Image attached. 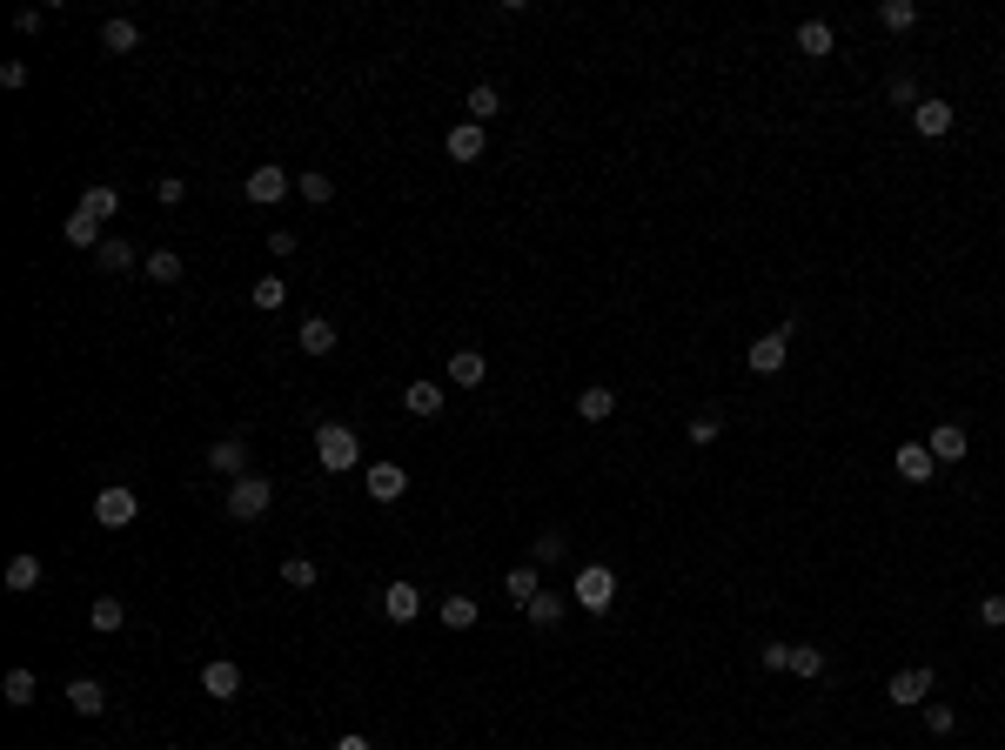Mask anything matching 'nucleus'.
<instances>
[{
  "label": "nucleus",
  "mask_w": 1005,
  "mask_h": 750,
  "mask_svg": "<svg viewBox=\"0 0 1005 750\" xmlns=\"http://www.w3.org/2000/svg\"><path fill=\"white\" fill-rule=\"evenodd\" d=\"M268 503H275V483H268V476H255V469L228 483V516H235V523H255V516H268Z\"/></svg>",
  "instance_id": "nucleus-1"
},
{
  "label": "nucleus",
  "mask_w": 1005,
  "mask_h": 750,
  "mask_svg": "<svg viewBox=\"0 0 1005 750\" xmlns=\"http://www.w3.org/2000/svg\"><path fill=\"white\" fill-rule=\"evenodd\" d=\"M41 21H47L41 7H21V14H14V27H21V34H41Z\"/></svg>",
  "instance_id": "nucleus-47"
},
{
  "label": "nucleus",
  "mask_w": 1005,
  "mask_h": 750,
  "mask_svg": "<svg viewBox=\"0 0 1005 750\" xmlns=\"http://www.w3.org/2000/svg\"><path fill=\"white\" fill-rule=\"evenodd\" d=\"M898 476L905 483H932V449L925 442H898Z\"/></svg>",
  "instance_id": "nucleus-22"
},
{
  "label": "nucleus",
  "mask_w": 1005,
  "mask_h": 750,
  "mask_svg": "<svg viewBox=\"0 0 1005 750\" xmlns=\"http://www.w3.org/2000/svg\"><path fill=\"white\" fill-rule=\"evenodd\" d=\"M912 128L925 134V141H938V134H952V101H938V94H925L912 108Z\"/></svg>",
  "instance_id": "nucleus-12"
},
{
  "label": "nucleus",
  "mask_w": 1005,
  "mask_h": 750,
  "mask_svg": "<svg viewBox=\"0 0 1005 750\" xmlns=\"http://www.w3.org/2000/svg\"><path fill=\"white\" fill-rule=\"evenodd\" d=\"M7 590H14V596L41 590V556H14V563H7Z\"/></svg>",
  "instance_id": "nucleus-28"
},
{
  "label": "nucleus",
  "mask_w": 1005,
  "mask_h": 750,
  "mask_svg": "<svg viewBox=\"0 0 1005 750\" xmlns=\"http://www.w3.org/2000/svg\"><path fill=\"white\" fill-rule=\"evenodd\" d=\"M295 342H302V355H329L335 342H342V329H335L329 315H309V322L295 329Z\"/></svg>",
  "instance_id": "nucleus-14"
},
{
  "label": "nucleus",
  "mask_w": 1005,
  "mask_h": 750,
  "mask_svg": "<svg viewBox=\"0 0 1005 750\" xmlns=\"http://www.w3.org/2000/svg\"><path fill=\"white\" fill-rule=\"evenodd\" d=\"M74 208H88V215H94V221H108V215H114V208H121V195H114V188H108V181H94V188H88V195H81V201H74Z\"/></svg>",
  "instance_id": "nucleus-36"
},
{
  "label": "nucleus",
  "mask_w": 1005,
  "mask_h": 750,
  "mask_svg": "<svg viewBox=\"0 0 1005 750\" xmlns=\"http://www.w3.org/2000/svg\"><path fill=\"white\" fill-rule=\"evenodd\" d=\"M155 195H161V201H168V208H175V201H181V195H188V181H181V175H168V181H161V188H155Z\"/></svg>",
  "instance_id": "nucleus-48"
},
{
  "label": "nucleus",
  "mask_w": 1005,
  "mask_h": 750,
  "mask_svg": "<svg viewBox=\"0 0 1005 750\" xmlns=\"http://www.w3.org/2000/svg\"><path fill=\"white\" fill-rule=\"evenodd\" d=\"M382 617L389 623H416L423 617V590H416V583H382Z\"/></svg>",
  "instance_id": "nucleus-9"
},
{
  "label": "nucleus",
  "mask_w": 1005,
  "mask_h": 750,
  "mask_svg": "<svg viewBox=\"0 0 1005 750\" xmlns=\"http://www.w3.org/2000/svg\"><path fill=\"white\" fill-rule=\"evenodd\" d=\"M67 710H74V717H101V710H108V690L94 684V677H74V684H67Z\"/></svg>",
  "instance_id": "nucleus-17"
},
{
  "label": "nucleus",
  "mask_w": 1005,
  "mask_h": 750,
  "mask_svg": "<svg viewBox=\"0 0 1005 750\" xmlns=\"http://www.w3.org/2000/svg\"><path fill=\"white\" fill-rule=\"evenodd\" d=\"M315 576L322 570H315L309 556H289V563H282V583H289V590H315Z\"/></svg>",
  "instance_id": "nucleus-39"
},
{
  "label": "nucleus",
  "mask_w": 1005,
  "mask_h": 750,
  "mask_svg": "<svg viewBox=\"0 0 1005 750\" xmlns=\"http://www.w3.org/2000/svg\"><path fill=\"white\" fill-rule=\"evenodd\" d=\"M932 663H905V670H892V684H885V697H892L898 710H912V704H925L932 697Z\"/></svg>",
  "instance_id": "nucleus-5"
},
{
  "label": "nucleus",
  "mask_w": 1005,
  "mask_h": 750,
  "mask_svg": "<svg viewBox=\"0 0 1005 750\" xmlns=\"http://www.w3.org/2000/svg\"><path fill=\"white\" fill-rule=\"evenodd\" d=\"M610 409H617V396H610L603 382H590V389H577V416H583V422H610Z\"/></svg>",
  "instance_id": "nucleus-25"
},
{
  "label": "nucleus",
  "mask_w": 1005,
  "mask_h": 750,
  "mask_svg": "<svg viewBox=\"0 0 1005 750\" xmlns=\"http://www.w3.org/2000/svg\"><path fill=\"white\" fill-rule=\"evenodd\" d=\"M141 268H148V282H161V288L181 282V255H175V248H148V262H141Z\"/></svg>",
  "instance_id": "nucleus-32"
},
{
  "label": "nucleus",
  "mask_w": 1005,
  "mask_h": 750,
  "mask_svg": "<svg viewBox=\"0 0 1005 750\" xmlns=\"http://www.w3.org/2000/svg\"><path fill=\"white\" fill-rule=\"evenodd\" d=\"M121 623H128V603H121V596H94V603H88V630H101V637H114Z\"/></svg>",
  "instance_id": "nucleus-19"
},
{
  "label": "nucleus",
  "mask_w": 1005,
  "mask_h": 750,
  "mask_svg": "<svg viewBox=\"0 0 1005 750\" xmlns=\"http://www.w3.org/2000/svg\"><path fill=\"white\" fill-rule=\"evenodd\" d=\"M208 469H215V476H228V483H235V476H248V442H242V436H222L215 449H208Z\"/></svg>",
  "instance_id": "nucleus-11"
},
{
  "label": "nucleus",
  "mask_w": 1005,
  "mask_h": 750,
  "mask_svg": "<svg viewBox=\"0 0 1005 750\" xmlns=\"http://www.w3.org/2000/svg\"><path fill=\"white\" fill-rule=\"evenodd\" d=\"M289 302V282L282 275H255V309H282Z\"/></svg>",
  "instance_id": "nucleus-38"
},
{
  "label": "nucleus",
  "mask_w": 1005,
  "mask_h": 750,
  "mask_svg": "<svg viewBox=\"0 0 1005 750\" xmlns=\"http://www.w3.org/2000/svg\"><path fill=\"white\" fill-rule=\"evenodd\" d=\"M925 730H932V737H952V730H959V710L952 704H925Z\"/></svg>",
  "instance_id": "nucleus-40"
},
{
  "label": "nucleus",
  "mask_w": 1005,
  "mask_h": 750,
  "mask_svg": "<svg viewBox=\"0 0 1005 750\" xmlns=\"http://www.w3.org/2000/svg\"><path fill=\"white\" fill-rule=\"evenodd\" d=\"M684 436H691L697 449H711V442L724 436V422H717V416H691V429H684Z\"/></svg>",
  "instance_id": "nucleus-42"
},
{
  "label": "nucleus",
  "mask_w": 1005,
  "mask_h": 750,
  "mask_svg": "<svg viewBox=\"0 0 1005 750\" xmlns=\"http://www.w3.org/2000/svg\"><path fill=\"white\" fill-rule=\"evenodd\" d=\"M101 228H108V221H94L88 208H74V215L61 221V242L67 248H101Z\"/></svg>",
  "instance_id": "nucleus-16"
},
{
  "label": "nucleus",
  "mask_w": 1005,
  "mask_h": 750,
  "mask_svg": "<svg viewBox=\"0 0 1005 750\" xmlns=\"http://www.w3.org/2000/svg\"><path fill=\"white\" fill-rule=\"evenodd\" d=\"M295 195L309 201V208H322V201H335V181L322 175V168H309V175H295Z\"/></svg>",
  "instance_id": "nucleus-34"
},
{
  "label": "nucleus",
  "mask_w": 1005,
  "mask_h": 750,
  "mask_svg": "<svg viewBox=\"0 0 1005 750\" xmlns=\"http://www.w3.org/2000/svg\"><path fill=\"white\" fill-rule=\"evenodd\" d=\"M0 697H7L14 710H27L34 697H41V684H34V670H7V677H0Z\"/></svg>",
  "instance_id": "nucleus-26"
},
{
  "label": "nucleus",
  "mask_w": 1005,
  "mask_h": 750,
  "mask_svg": "<svg viewBox=\"0 0 1005 750\" xmlns=\"http://www.w3.org/2000/svg\"><path fill=\"white\" fill-rule=\"evenodd\" d=\"M570 603H577V610H590V617H597V610H610V603H617V576L603 570V563H583V570H577V596H570Z\"/></svg>",
  "instance_id": "nucleus-4"
},
{
  "label": "nucleus",
  "mask_w": 1005,
  "mask_h": 750,
  "mask_svg": "<svg viewBox=\"0 0 1005 750\" xmlns=\"http://www.w3.org/2000/svg\"><path fill=\"white\" fill-rule=\"evenodd\" d=\"M402 409H409V416H443V389H436V382H423V375H416V382L402 389Z\"/></svg>",
  "instance_id": "nucleus-21"
},
{
  "label": "nucleus",
  "mask_w": 1005,
  "mask_h": 750,
  "mask_svg": "<svg viewBox=\"0 0 1005 750\" xmlns=\"http://www.w3.org/2000/svg\"><path fill=\"white\" fill-rule=\"evenodd\" d=\"M242 188H248V201H255V208H275V201L295 188V175L282 168V161H255V175H248Z\"/></svg>",
  "instance_id": "nucleus-6"
},
{
  "label": "nucleus",
  "mask_w": 1005,
  "mask_h": 750,
  "mask_svg": "<svg viewBox=\"0 0 1005 750\" xmlns=\"http://www.w3.org/2000/svg\"><path fill=\"white\" fill-rule=\"evenodd\" d=\"M885 94H892V108H918V101H925L912 74H892V88H885Z\"/></svg>",
  "instance_id": "nucleus-41"
},
{
  "label": "nucleus",
  "mask_w": 1005,
  "mask_h": 750,
  "mask_svg": "<svg viewBox=\"0 0 1005 750\" xmlns=\"http://www.w3.org/2000/svg\"><path fill=\"white\" fill-rule=\"evenodd\" d=\"M496 114H503V94H496L490 81H476V88H469V121L483 128V121H496Z\"/></svg>",
  "instance_id": "nucleus-30"
},
{
  "label": "nucleus",
  "mask_w": 1005,
  "mask_h": 750,
  "mask_svg": "<svg viewBox=\"0 0 1005 750\" xmlns=\"http://www.w3.org/2000/svg\"><path fill=\"white\" fill-rule=\"evenodd\" d=\"M168 750H175V744H168Z\"/></svg>",
  "instance_id": "nucleus-50"
},
{
  "label": "nucleus",
  "mask_w": 1005,
  "mask_h": 750,
  "mask_svg": "<svg viewBox=\"0 0 1005 750\" xmlns=\"http://www.w3.org/2000/svg\"><path fill=\"white\" fill-rule=\"evenodd\" d=\"M758 663H764V670H791V643H764Z\"/></svg>",
  "instance_id": "nucleus-43"
},
{
  "label": "nucleus",
  "mask_w": 1005,
  "mask_h": 750,
  "mask_svg": "<svg viewBox=\"0 0 1005 750\" xmlns=\"http://www.w3.org/2000/svg\"><path fill=\"white\" fill-rule=\"evenodd\" d=\"M744 362H751V375H778L784 362H791V322H778V329H771V335H758V342H751V355H744Z\"/></svg>",
  "instance_id": "nucleus-7"
},
{
  "label": "nucleus",
  "mask_w": 1005,
  "mask_h": 750,
  "mask_svg": "<svg viewBox=\"0 0 1005 750\" xmlns=\"http://www.w3.org/2000/svg\"><path fill=\"white\" fill-rule=\"evenodd\" d=\"M563 556H570V543H563V530H543V536H536V543H530V563H536V570H550V563H563Z\"/></svg>",
  "instance_id": "nucleus-33"
},
{
  "label": "nucleus",
  "mask_w": 1005,
  "mask_h": 750,
  "mask_svg": "<svg viewBox=\"0 0 1005 750\" xmlns=\"http://www.w3.org/2000/svg\"><path fill=\"white\" fill-rule=\"evenodd\" d=\"M503 590H510V603L523 610V603L543 590V570H536V563H516V570H503Z\"/></svg>",
  "instance_id": "nucleus-24"
},
{
  "label": "nucleus",
  "mask_w": 1005,
  "mask_h": 750,
  "mask_svg": "<svg viewBox=\"0 0 1005 750\" xmlns=\"http://www.w3.org/2000/svg\"><path fill=\"white\" fill-rule=\"evenodd\" d=\"M315 456H322V469H356V456H362V442H356V429H342V422H322L315 429Z\"/></svg>",
  "instance_id": "nucleus-2"
},
{
  "label": "nucleus",
  "mask_w": 1005,
  "mask_h": 750,
  "mask_svg": "<svg viewBox=\"0 0 1005 750\" xmlns=\"http://www.w3.org/2000/svg\"><path fill=\"white\" fill-rule=\"evenodd\" d=\"M831 47H838L831 21H804V27H798V54H804V61H825Z\"/></svg>",
  "instance_id": "nucleus-23"
},
{
  "label": "nucleus",
  "mask_w": 1005,
  "mask_h": 750,
  "mask_svg": "<svg viewBox=\"0 0 1005 750\" xmlns=\"http://www.w3.org/2000/svg\"><path fill=\"white\" fill-rule=\"evenodd\" d=\"M476 617H483V610H476V596H463V590L443 596V623H449V630H476Z\"/></svg>",
  "instance_id": "nucleus-31"
},
{
  "label": "nucleus",
  "mask_w": 1005,
  "mask_h": 750,
  "mask_svg": "<svg viewBox=\"0 0 1005 750\" xmlns=\"http://www.w3.org/2000/svg\"><path fill=\"white\" fill-rule=\"evenodd\" d=\"M268 255H295V228H275V235H268Z\"/></svg>",
  "instance_id": "nucleus-46"
},
{
  "label": "nucleus",
  "mask_w": 1005,
  "mask_h": 750,
  "mask_svg": "<svg viewBox=\"0 0 1005 750\" xmlns=\"http://www.w3.org/2000/svg\"><path fill=\"white\" fill-rule=\"evenodd\" d=\"M335 750H376V744H369L362 730H349V737H335Z\"/></svg>",
  "instance_id": "nucleus-49"
},
{
  "label": "nucleus",
  "mask_w": 1005,
  "mask_h": 750,
  "mask_svg": "<svg viewBox=\"0 0 1005 750\" xmlns=\"http://www.w3.org/2000/svg\"><path fill=\"white\" fill-rule=\"evenodd\" d=\"M0 88H27V61H7V67H0Z\"/></svg>",
  "instance_id": "nucleus-45"
},
{
  "label": "nucleus",
  "mask_w": 1005,
  "mask_h": 750,
  "mask_svg": "<svg viewBox=\"0 0 1005 750\" xmlns=\"http://www.w3.org/2000/svg\"><path fill=\"white\" fill-rule=\"evenodd\" d=\"M449 382H456V389H483V382H490V362H483V355H476V349H456V355H449Z\"/></svg>",
  "instance_id": "nucleus-13"
},
{
  "label": "nucleus",
  "mask_w": 1005,
  "mask_h": 750,
  "mask_svg": "<svg viewBox=\"0 0 1005 750\" xmlns=\"http://www.w3.org/2000/svg\"><path fill=\"white\" fill-rule=\"evenodd\" d=\"M563 610H570V596H557V590H536L530 603H523V617H530L536 630H550V623H563Z\"/></svg>",
  "instance_id": "nucleus-18"
},
{
  "label": "nucleus",
  "mask_w": 1005,
  "mask_h": 750,
  "mask_svg": "<svg viewBox=\"0 0 1005 750\" xmlns=\"http://www.w3.org/2000/svg\"><path fill=\"white\" fill-rule=\"evenodd\" d=\"M134 516H141V496H134L128 483H108V489H94V523H101V530H128Z\"/></svg>",
  "instance_id": "nucleus-3"
},
{
  "label": "nucleus",
  "mask_w": 1005,
  "mask_h": 750,
  "mask_svg": "<svg viewBox=\"0 0 1005 750\" xmlns=\"http://www.w3.org/2000/svg\"><path fill=\"white\" fill-rule=\"evenodd\" d=\"M94 262L108 268V275H128V268H134V242H121V235H108V242L94 248Z\"/></svg>",
  "instance_id": "nucleus-27"
},
{
  "label": "nucleus",
  "mask_w": 1005,
  "mask_h": 750,
  "mask_svg": "<svg viewBox=\"0 0 1005 750\" xmlns=\"http://www.w3.org/2000/svg\"><path fill=\"white\" fill-rule=\"evenodd\" d=\"M201 690H208L215 704H235V697H242V663L208 657V663H201Z\"/></svg>",
  "instance_id": "nucleus-8"
},
{
  "label": "nucleus",
  "mask_w": 1005,
  "mask_h": 750,
  "mask_svg": "<svg viewBox=\"0 0 1005 750\" xmlns=\"http://www.w3.org/2000/svg\"><path fill=\"white\" fill-rule=\"evenodd\" d=\"M101 47H108V54H134V47H141V27H134V21H108V27H101Z\"/></svg>",
  "instance_id": "nucleus-35"
},
{
  "label": "nucleus",
  "mask_w": 1005,
  "mask_h": 750,
  "mask_svg": "<svg viewBox=\"0 0 1005 750\" xmlns=\"http://www.w3.org/2000/svg\"><path fill=\"white\" fill-rule=\"evenodd\" d=\"M362 489H369L376 503H396L402 489H409V476H402L396 463H369V476H362Z\"/></svg>",
  "instance_id": "nucleus-15"
},
{
  "label": "nucleus",
  "mask_w": 1005,
  "mask_h": 750,
  "mask_svg": "<svg viewBox=\"0 0 1005 750\" xmlns=\"http://www.w3.org/2000/svg\"><path fill=\"white\" fill-rule=\"evenodd\" d=\"M979 623H1005V596H979Z\"/></svg>",
  "instance_id": "nucleus-44"
},
{
  "label": "nucleus",
  "mask_w": 1005,
  "mask_h": 750,
  "mask_svg": "<svg viewBox=\"0 0 1005 750\" xmlns=\"http://www.w3.org/2000/svg\"><path fill=\"white\" fill-rule=\"evenodd\" d=\"M878 27H885V34H912L918 7H912V0H885V7H878Z\"/></svg>",
  "instance_id": "nucleus-29"
},
{
  "label": "nucleus",
  "mask_w": 1005,
  "mask_h": 750,
  "mask_svg": "<svg viewBox=\"0 0 1005 750\" xmlns=\"http://www.w3.org/2000/svg\"><path fill=\"white\" fill-rule=\"evenodd\" d=\"M791 677H825V650L818 643H791Z\"/></svg>",
  "instance_id": "nucleus-37"
},
{
  "label": "nucleus",
  "mask_w": 1005,
  "mask_h": 750,
  "mask_svg": "<svg viewBox=\"0 0 1005 750\" xmlns=\"http://www.w3.org/2000/svg\"><path fill=\"white\" fill-rule=\"evenodd\" d=\"M443 148H449V161H483V128H476V121H456Z\"/></svg>",
  "instance_id": "nucleus-20"
},
{
  "label": "nucleus",
  "mask_w": 1005,
  "mask_h": 750,
  "mask_svg": "<svg viewBox=\"0 0 1005 750\" xmlns=\"http://www.w3.org/2000/svg\"><path fill=\"white\" fill-rule=\"evenodd\" d=\"M925 449H932V463H965V449H972V436H965L959 422H938L932 436H925Z\"/></svg>",
  "instance_id": "nucleus-10"
}]
</instances>
